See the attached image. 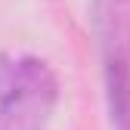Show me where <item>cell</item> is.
I'll return each instance as SVG.
<instances>
[{
    "mask_svg": "<svg viewBox=\"0 0 130 130\" xmlns=\"http://www.w3.org/2000/svg\"><path fill=\"white\" fill-rule=\"evenodd\" d=\"M90 22L102 59L111 127L130 130V0H93Z\"/></svg>",
    "mask_w": 130,
    "mask_h": 130,
    "instance_id": "cell-2",
    "label": "cell"
},
{
    "mask_svg": "<svg viewBox=\"0 0 130 130\" xmlns=\"http://www.w3.org/2000/svg\"><path fill=\"white\" fill-rule=\"evenodd\" d=\"M59 80L37 56H0V130H46Z\"/></svg>",
    "mask_w": 130,
    "mask_h": 130,
    "instance_id": "cell-1",
    "label": "cell"
}]
</instances>
